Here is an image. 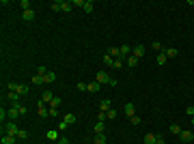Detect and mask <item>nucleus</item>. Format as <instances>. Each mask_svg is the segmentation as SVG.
<instances>
[{
    "label": "nucleus",
    "instance_id": "nucleus-1",
    "mask_svg": "<svg viewBox=\"0 0 194 144\" xmlns=\"http://www.w3.org/2000/svg\"><path fill=\"white\" fill-rule=\"evenodd\" d=\"M95 82H99V84H110V86H117V80H114V78H110L106 71H97Z\"/></svg>",
    "mask_w": 194,
    "mask_h": 144
},
{
    "label": "nucleus",
    "instance_id": "nucleus-2",
    "mask_svg": "<svg viewBox=\"0 0 194 144\" xmlns=\"http://www.w3.org/2000/svg\"><path fill=\"white\" fill-rule=\"evenodd\" d=\"M17 131H20V127H17L13 121H9V123L4 125V133H7V136H15V138H17Z\"/></svg>",
    "mask_w": 194,
    "mask_h": 144
},
{
    "label": "nucleus",
    "instance_id": "nucleus-3",
    "mask_svg": "<svg viewBox=\"0 0 194 144\" xmlns=\"http://www.w3.org/2000/svg\"><path fill=\"white\" fill-rule=\"evenodd\" d=\"M179 138H181V142H192V140H194V133H192V131H188V129H181Z\"/></svg>",
    "mask_w": 194,
    "mask_h": 144
},
{
    "label": "nucleus",
    "instance_id": "nucleus-4",
    "mask_svg": "<svg viewBox=\"0 0 194 144\" xmlns=\"http://www.w3.org/2000/svg\"><path fill=\"white\" fill-rule=\"evenodd\" d=\"M46 138H48L50 142H58V140H60V136H58V129H48Z\"/></svg>",
    "mask_w": 194,
    "mask_h": 144
},
{
    "label": "nucleus",
    "instance_id": "nucleus-5",
    "mask_svg": "<svg viewBox=\"0 0 194 144\" xmlns=\"http://www.w3.org/2000/svg\"><path fill=\"white\" fill-rule=\"evenodd\" d=\"M125 116H127V118L136 116V105H134V103H125Z\"/></svg>",
    "mask_w": 194,
    "mask_h": 144
},
{
    "label": "nucleus",
    "instance_id": "nucleus-6",
    "mask_svg": "<svg viewBox=\"0 0 194 144\" xmlns=\"http://www.w3.org/2000/svg\"><path fill=\"white\" fill-rule=\"evenodd\" d=\"M132 56H136V58H143V56H145V45H136V48L132 49Z\"/></svg>",
    "mask_w": 194,
    "mask_h": 144
},
{
    "label": "nucleus",
    "instance_id": "nucleus-7",
    "mask_svg": "<svg viewBox=\"0 0 194 144\" xmlns=\"http://www.w3.org/2000/svg\"><path fill=\"white\" fill-rule=\"evenodd\" d=\"M54 99V93L52 91H43V95H41V101L43 103H48V108H50V101Z\"/></svg>",
    "mask_w": 194,
    "mask_h": 144
},
{
    "label": "nucleus",
    "instance_id": "nucleus-8",
    "mask_svg": "<svg viewBox=\"0 0 194 144\" xmlns=\"http://www.w3.org/2000/svg\"><path fill=\"white\" fill-rule=\"evenodd\" d=\"M15 93H17L20 97H24V95H28V93H30V88H28L26 84H17V91H15Z\"/></svg>",
    "mask_w": 194,
    "mask_h": 144
},
{
    "label": "nucleus",
    "instance_id": "nucleus-9",
    "mask_svg": "<svg viewBox=\"0 0 194 144\" xmlns=\"http://www.w3.org/2000/svg\"><path fill=\"white\" fill-rule=\"evenodd\" d=\"M22 17H24V22H33V19H35V11H33V9H28V11H24V13H22Z\"/></svg>",
    "mask_w": 194,
    "mask_h": 144
},
{
    "label": "nucleus",
    "instance_id": "nucleus-10",
    "mask_svg": "<svg viewBox=\"0 0 194 144\" xmlns=\"http://www.w3.org/2000/svg\"><path fill=\"white\" fill-rule=\"evenodd\" d=\"M108 56H112L114 60H117V58H123V56H121V49H119V48H110V49H108Z\"/></svg>",
    "mask_w": 194,
    "mask_h": 144
},
{
    "label": "nucleus",
    "instance_id": "nucleus-11",
    "mask_svg": "<svg viewBox=\"0 0 194 144\" xmlns=\"http://www.w3.org/2000/svg\"><path fill=\"white\" fill-rule=\"evenodd\" d=\"M99 86H101L99 82H89V84H86V91H89V93H97Z\"/></svg>",
    "mask_w": 194,
    "mask_h": 144
},
{
    "label": "nucleus",
    "instance_id": "nucleus-12",
    "mask_svg": "<svg viewBox=\"0 0 194 144\" xmlns=\"http://www.w3.org/2000/svg\"><path fill=\"white\" fill-rule=\"evenodd\" d=\"M93 129H95V133H104V131H106V123H104V121H97Z\"/></svg>",
    "mask_w": 194,
    "mask_h": 144
},
{
    "label": "nucleus",
    "instance_id": "nucleus-13",
    "mask_svg": "<svg viewBox=\"0 0 194 144\" xmlns=\"http://www.w3.org/2000/svg\"><path fill=\"white\" fill-rule=\"evenodd\" d=\"M121 56H123V58H127V56H132V48H130V45H127V43H125V45H121Z\"/></svg>",
    "mask_w": 194,
    "mask_h": 144
},
{
    "label": "nucleus",
    "instance_id": "nucleus-14",
    "mask_svg": "<svg viewBox=\"0 0 194 144\" xmlns=\"http://www.w3.org/2000/svg\"><path fill=\"white\" fill-rule=\"evenodd\" d=\"M54 80H56V73H54V71H48V73L43 75V82H46V84H52Z\"/></svg>",
    "mask_w": 194,
    "mask_h": 144
},
{
    "label": "nucleus",
    "instance_id": "nucleus-15",
    "mask_svg": "<svg viewBox=\"0 0 194 144\" xmlns=\"http://www.w3.org/2000/svg\"><path fill=\"white\" fill-rule=\"evenodd\" d=\"M155 60H157V65H160V67H162V65H166V60H168V56H166V54H164V52H160V54H157V56H155Z\"/></svg>",
    "mask_w": 194,
    "mask_h": 144
},
{
    "label": "nucleus",
    "instance_id": "nucleus-16",
    "mask_svg": "<svg viewBox=\"0 0 194 144\" xmlns=\"http://www.w3.org/2000/svg\"><path fill=\"white\" fill-rule=\"evenodd\" d=\"M15 140H17L15 136H7V133H2V144H17Z\"/></svg>",
    "mask_w": 194,
    "mask_h": 144
},
{
    "label": "nucleus",
    "instance_id": "nucleus-17",
    "mask_svg": "<svg viewBox=\"0 0 194 144\" xmlns=\"http://www.w3.org/2000/svg\"><path fill=\"white\" fill-rule=\"evenodd\" d=\"M58 108H60V97H54L50 101V110H58Z\"/></svg>",
    "mask_w": 194,
    "mask_h": 144
},
{
    "label": "nucleus",
    "instance_id": "nucleus-18",
    "mask_svg": "<svg viewBox=\"0 0 194 144\" xmlns=\"http://www.w3.org/2000/svg\"><path fill=\"white\" fill-rule=\"evenodd\" d=\"M110 110V101L108 99H101V103H99V112H108Z\"/></svg>",
    "mask_w": 194,
    "mask_h": 144
},
{
    "label": "nucleus",
    "instance_id": "nucleus-19",
    "mask_svg": "<svg viewBox=\"0 0 194 144\" xmlns=\"http://www.w3.org/2000/svg\"><path fill=\"white\" fill-rule=\"evenodd\" d=\"M157 140V133H147L145 136V144H155Z\"/></svg>",
    "mask_w": 194,
    "mask_h": 144
},
{
    "label": "nucleus",
    "instance_id": "nucleus-20",
    "mask_svg": "<svg viewBox=\"0 0 194 144\" xmlns=\"http://www.w3.org/2000/svg\"><path fill=\"white\" fill-rule=\"evenodd\" d=\"M108 140H106V133H97L95 140H93V144H106Z\"/></svg>",
    "mask_w": 194,
    "mask_h": 144
},
{
    "label": "nucleus",
    "instance_id": "nucleus-21",
    "mask_svg": "<svg viewBox=\"0 0 194 144\" xmlns=\"http://www.w3.org/2000/svg\"><path fill=\"white\" fill-rule=\"evenodd\" d=\"M9 101H11V105H15V103H20V95L13 91V93H9Z\"/></svg>",
    "mask_w": 194,
    "mask_h": 144
},
{
    "label": "nucleus",
    "instance_id": "nucleus-22",
    "mask_svg": "<svg viewBox=\"0 0 194 144\" xmlns=\"http://www.w3.org/2000/svg\"><path fill=\"white\" fill-rule=\"evenodd\" d=\"M73 9H76V6H73V2H69V0H63V11H67V13H69V11H73Z\"/></svg>",
    "mask_w": 194,
    "mask_h": 144
},
{
    "label": "nucleus",
    "instance_id": "nucleus-23",
    "mask_svg": "<svg viewBox=\"0 0 194 144\" xmlns=\"http://www.w3.org/2000/svg\"><path fill=\"white\" fill-rule=\"evenodd\" d=\"M164 54H166L168 58H175V56H177V48H166L164 49Z\"/></svg>",
    "mask_w": 194,
    "mask_h": 144
},
{
    "label": "nucleus",
    "instance_id": "nucleus-24",
    "mask_svg": "<svg viewBox=\"0 0 194 144\" xmlns=\"http://www.w3.org/2000/svg\"><path fill=\"white\" fill-rule=\"evenodd\" d=\"M52 11H63V0H54L52 2Z\"/></svg>",
    "mask_w": 194,
    "mask_h": 144
},
{
    "label": "nucleus",
    "instance_id": "nucleus-25",
    "mask_svg": "<svg viewBox=\"0 0 194 144\" xmlns=\"http://www.w3.org/2000/svg\"><path fill=\"white\" fill-rule=\"evenodd\" d=\"M101 60H104V65H108V67H114V58H112V56H108V54H106Z\"/></svg>",
    "mask_w": 194,
    "mask_h": 144
},
{
    "label": "nucleus",
    "instance_id": "nucleus-26",
    "mask_svg": "<svg viewBox=\"0 0 194 144\" xmlns=\"http://www.w3.org/2000/svg\"><path fill=\"white\" fill-rule=\"evenodd\" d=\"M125 62H127V67H136V65H138V58H136V56H127Z\"/></svg>",
    "mask_w": 194,
    "mask_h": 144
},
{
    "label": "nucleus",
    "instance_id": "nucleus-27",
    "mask_svg": "<svg viewBox=\"0 0 194 144\" xmlns=\"http://www.w3.org/2000/svg\"><path fill=\"white\" fill-rule=\"evenodd\" d=\"M63 121H65V123H69V125H73L78 118H76V114H65V118H63Z\"/></svg>",
    "mask_w": 194,
    "mask_h": 144
},
{
    "label": "nucleus",
    "instance_id": "nucleus-28",
    "mask_svg": "<svg viewBox=\"0 0 194 144\" xmlns=\"http://www.w3.org/2000/svg\"><path fill=\"white\" fill-rule=\"evenodd\" d=\"M151 48L155 49V52H157V54H160V52H164V45H162V43H160V41H153V43H151Z\"/></svg>",
    "mask_w": 194,
    "mask_h": 144
},
{
    "label": "nucleus",
    "instance_id": "nucleus-29",
    "mask_svg": "<svg viewBox=\"0 0 194 144\" xmlns=\"http://www.w3.org/2000/svg\"><path fill=\"white\" fill-rule=\"evenodd\" d=\"M82 9H84V11H86V13H93V2H91V0H86V2H84V6H82Z\"/></svg>",
    "mask_w": 194,
    "mask_h": 144
},
{
    "label": "nucleus",
    "instance_id": "nucleus-30",
    "mask_svg": "<svg viewBox=\"0 0 194 144\" xmlns=\"http://www.w3.org/2000/svg\"><path fill=\"white\" fill-rule=\"evenodd\" d=\"M170 133H175V136H179V133H181V127H179L177 123H175V125H170Z\"/></svg>",
    "mask_w": 194,
    "mask_h": 144
},
{
    "label": "nucleus",
    "instance_id": "nucleus-31",
    "mask_svg": "<svg viewBox=\"0 0 194 144\" xmlns=\"http://www.w3.org/2000/svg\"><path fill=\"white\" fill-rule=\"evenodd\" d=\"M26 138H28V131L26 129H20L17 131V140H26Z\"/></svg>",
    "mask_w": 194,
    "mask_h": 144
},
{
    "label": "nucleus",
    "instance_id": "nucleus-32",
    "mask_svg": "<svg viewBox=\"0 0 194 144\" xmlns=\"http://www.w3.org/2000/svg\"><path fill=\"white\" fill-rule=\"evenodd\" d=\"M33 84H46L43 82V75H33Z\"/></svg>",
    "mask_w": 194,
    "mask_h": 144
},
{
    "label": "nucleus",
    "instance_id": "nucleus-33",
    "mask_svg": "<svg viewBox=\"0 0 194 144\" xmlns=\"http://www.w3.org/2000/svg\"><path fill=\"white\" fill-rule=\"evenodd\" d=\"M114 118H117V110L110 108V110H108V121H114Z\"/></svg>",
    "mask_w": 194,
    "mask_h": 144
},
{
    "label": "nucleus",
    "instance_id": "nucleus-34",
    "mask_svg": "<svg viewBox=\"0 0 194 144\" xmlns=\"http://www.w3.org/2000/svg\"><path fill=\"white\" fill-rule=\"evenodd\" d=\"M97 121H104V123H106V121H108V112H99V114H97Z\"/></svg>",
    "mask_w": 194,
    "mask_h": 144
},
{
    "label": "nucleus",
    "instance_id": "nucleus-35",
    "mask_svg": "<svg viewBox=\"0 0 194 144\" xmlns=\"http://www.w3.org/2000/svg\"><path fill=\"white\" fill-rule=\"evenodd\" d=\"M65 129H69V123L60 121V123H58V131H65Z\"/></svg>",
    "mask_w": 194,
    "mask_h": 144
},
{
    "label": "nucleus",
    "instance_id": "nucleus-36",
    "mask_svg": "<svg viewBox=\"0 0 194 144\" xmlns=\"http://www.w3.org/2000/svg\"><path fill=\"white\" fill-rule=\"evenodd\" d=\"M130 123H132V125H140L143 121H140V116H132V118H130Z\"/></svg>",
    "mask_w": 194,
    "mask_h": 144
},
{
    "label": "nucleus",
    "instance_id": "nucleus-37",
    "mask_svg": "<svg viewBox=\"0 0 194 144\" xmlns=\"http://www.w3.org/2000/svg\"><path fill=\"white\" fill-rule=\"evenodd\" d=\"M22 9L28 11V9H30V0H22Z\"/></svg>",
    "mask_w": 194,
    "mask_h": 144
},
{
    "label": "nucleus",
    "instance_id": "nucleus-38",
    "mask_svg": "<svg viewBox=\"0 0 194 144\" xmlns=\"http://www.w3.org/2000/svg\"><path fill=\"white\" fill-rule=\"evenodd\" d=\"M121 67H123V58H117L114 60V69H121Z\"/></svg>",
    "mask_w": 194,
    "mask_h": 144
},
{
    "label": "nucleus",
    "instance_id": "nucleus-39",
    "mask_svg": "<svg viewBox=\"0 0 194 144\" xmlns=\"http://www.w3.org/2000/svg\"><path fill=\"white\" fill-rule=\"evenodd\" d=\"M46 73H48L46 67H39V69H37V75H46Z\"/></svg>",
    "mask_w": 194,
    "mask_h": 144
},
{
    "label": "nucleus",
    "instance_id": "nucleus-40",
    "mask_svg": "<svg viewBox=\"0 0 194 144\" xmlns=\"http://www.w3.org/2000/svg\"><path fill=\"white\" fill-rule=\"evenodd\" d=\"M86 0H73V6H84Z\"/></svg>",
    "mask_w": 194,
    "mask_h": 144
},
{
    "label": "nucleus",
    "instance_id": "nucleus-41",
    "mask_svg": "<svg viewBox=\"0 0 194 144\" xmlns=\"http://www.w3.org/2000/svg\"><path fill=\"white\" fill-rule=\"evenodd\" d=\"M76 88H78V91H86V84H84V82H78V86H76Z\"/></svg>",
    "mask_w": 194,
    "mask_h": 144
},
{
    "label": "nucleus",
    "instance_id": "nucleus-42",
    "mask_svg": "<svg viewBox=\"0 0 194 144\" xmlns=\"http://www.w3.org/2000/svg\"><path fill=\"white\" fill-rule=\"evenodd\" d=\"M186 112H188L190 116H194V105H190V108H186Z\"/></svg>",
    "mask_w": 194,
    "mask_h": 144
},
{
    "label": "nucleus",
    "instance_id": "nucleus-43",
    "mask_svg": "<svg viewBox=\"0 0 194 144\" xmlns=\"http://www.w3.org/2000/svg\"><path fill=\"white\" fill-rule=\"evenodd\" d=\"M155 144H166V142H164V138H162L160 133H157V140H155Z\"/></svg>",
    "mask_w": 194,
    "mask_h": 144
},
{
    "label": "nucleus",
    "instance_id": "nucleus-44",
    "mask_svg": "<svg viewBox=\"0 0 194 144\" xmlns=\"http://www.w3.org/2000/svg\"><path fill=\"white\" fill-rule=\"evenodd\" d=\"M56 144H69V140H67V138H60V140H58Z\"/></svg>",
    "mask_w": 194,
    "mask_h": 144
},
{
    "label": "nucleus",
    "instance_id": "nucleus-45",
    "mask_svg": "<svg viewBox=\"0 0 194 144\" xmlns=\"http://www.w3.org/2000/svg\"><path fill=\"white\" fill-rule=\"evenodd\" d=\"M192 127H194V116H192Z\"/></svg>",
    "mask_w": 194,
    "mask_h": 144
}]
</instances>
